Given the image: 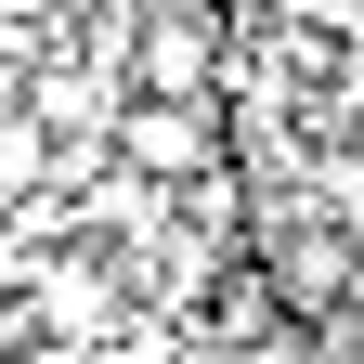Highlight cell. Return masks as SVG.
Returning a JSON list of instances; mask_svg holds the SVG:
<instances>
[{
  "label": "cell",
  "mask_w": 364,
  "mask_h": 364,
  "mask_svg": "<svg viewBox=\"0 0 364 364\" xmlns=\"http://www.w3.org/2000/svg\"><path fill=\"white\" fill-rule=\"evenodd\" d=\"M247 260L273 273V299H287V326H312V338H338V326H351V299H364V247L338 235L326 208H273Z\"/></svg>",
  "instance_id": "cell-1"
},
{
  "label": "cell",
  "mask_w": 364,
  "mask_h": 364,
  "mask_svg": "<svg viewBox=\"0 0 364 364\" xmlns=\"http://www.w3.org/2000/svg\"><path fill=\"white\" fill-rule=\"evenodd\" d=\"M39 196H65V144H53L26 105H0V221L39 208Z\"/></svg>",
  "instance_id": "cell-2"
}]
</instances>
